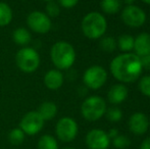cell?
Wrapping results in <instances>:
<instances>
[{
  "label": "cell",
  "instance_id": "cell-1",
  "mask_svg": "<svg viewBox=\"0 0 150 149\" xmlns=\"http://www.w3.org/2000/svg\"><path fill=\"white\" fill-rule=\"evenodd\" d=\"M140 57L135 53H124L117 56L110 64V72L113 77L122 83H133L142 73Z\"/></svg>",
  "mask_w": 150,
  "mask_h": 149
},
{
  "label": "cell",
  "instance_id": "cell-2",
  "mask_svg": "<svg viewBox=\"0 0 150 149\" xmlns=\"http://www.w3.org/2000/svg\"><path fill=\"white\" fill-rule=\"evenodd\" d=\"M50 56L58 70H69L76 60V51L73 45L64 41L56 42L51 48Z\"/></svg>",
  "mask_w": 150,
  "mask_h": 149
},
{
  "label": "cell",
  "instance_id": "cell-3",
  "mask_svg": "<svg viewBox=\"0 0 150 149\" xmlns=\"http://www.w3.org/2000/svg\"><path fill=\"white\" fill-rule=\"evenodd\" d=\"M83 34L89 39H99L104 35L107 29V23L101 13L96 11L89 12L82 20Z\"/></svg>",
  "mask_w": 150,
  "mask_h": 149
},
{
  "label": "cell",
  "instance_id": "cell-4",
  "mask_svg": "<svg viewBox=\"0 0 150 149\" xmlns=\"http://www.w3.org/2000/svg\"><path fill=\"white\" fill-rule=\"evenodd\" d=\"M106 112V103L100 96H90L86 98L81 106V112L84 119L89 121L99 119Z\"/></svg>",
  "mask_w": 150,
  "mask_h": 149
},
{
  "label": "cell",
  "instance_id": "cell-5",
  "mask_svg": "<svg viewBox=\"0 0 150 149\" xmlns=\"http://www.w3.org/2000/svg\"><path fill=\"white\" fill-rule=\"evenodd\" d=\"M16 62L21 71L31 74L37 70L40 64L39 53L32 47H24L16 53Z\"/></svg>",
  "mask_w": 150,
  "mask_h": 149
},
{
  "label": "cell",
  "instance_id": "cell-6",
  "mask_svg": "<svg viewBox=\"0 0 150 149\" xmlns=\"http://www.w3.org/2000/svg\"><path fill=\"white\" fill-rule=\"evenodd\" d=\"M107 73L102 66H93L86 70L83 76V81L86 87L92 90H98L105 84Z\"/></svg>",
  "mask_w": 150,
  "mask_h": 149
},
{
  "label": "cell",
  "instance_id": "cell-7",
  "mask_svg": "<svg viewBox=\"0 0 150 149\" xmlns=\"http://www.w3.org/2000/svg\"><path fill=\"white\" fill-rule=\"evenodd\" d=\"M57 138L62 142H71L78 135V125L71 117H61L55 127Z\"/></svg>",
  "mask_w": 150,
  "mask_h": 149
},
{
  "label": "cell",
  "instance_id": "cell-8",
  "mask_svg": "<svg viewBox=\"0 0 150 149\" xmlns=\"http://www.w3.org/2000/svg\"><path fill=\"white\" fill-rule=\"evenodd\" d=\"M44 119L36 112H29L23 117L20 123V128L26 135L34 136L38 134L44 127Z\"/></svg>",
  "mask_w": 150,
  "mask_h": 149
},
{
  "label": "cell",
  "instance_id": "cell-9",
  "mask_svg": "<svg viewBox=\"0 0 150 149\" xmlns=\"http://www.w3.org/2000/svg\"><path fill=\"white\" fill-rule=\"evenodd\" d=\"M122 20L131 28H139L146 22V13L136 5H127L122 12Z\"/></svg>",
  "mask_w": 150,
  "mask_h": 149
},
{
  "label": "cell",
  "instance_id": "cell-10",
  "mask_svg": "<svg viewBox=\"0 0 150 149\" xmlns=\"http://www.w3.org/2000/svg\"><path fill=\"white\" fill-rule=\"evenodd\" d=\"M30 29L38 34H46L51 29V20L46 13L41 11H32L27 18Z\"/></svg>",
  "mask_w": 150,
  "mask_h": 149
},
{
  "label": "cell",
  "instance_id": "cell-11",
  "mask_svg": "<svg viewBox=\"0 0 150 149\" xmlns=\"http://www.w3.org/2000/svg\"><path fill=\"white\" fill-rule=\"evenodd\" d=\"M110 138L102 130H91L86 136V144L90 149H107Z\"/></svg>",
  "mask_w": 150,
  "mask_h": 149
},
{
  "label": "cell",
  "instance_id": "cell-12",
  "mask_svg": "<svg viewBox=\"0 0 150 149\" xmlns=\"http://www.w3.org/2000/svg\"><path fill=\"white\" fill-rule=\"evenodd\" d=\"M149 127V121L142 112H136L131 115L129 119V128L131 132L136 135H142L146 133Z\"/></svg>",
  "mask_w": 150,
  "mask_h": 149
},
{
  "label": "cell",
  "instance_id": "cell-13",
  "mask_svg": "<svg viewBox=\"0 0 150 149\" xmlns=\"http://www.w3.org/2000/svg\"><path fill=\"white\" fill-rule=\"evenodd\" d=\"M133 50H135V54L139 57L150 53V35L148 33H142L135 38Z\"/></svg>",
  "mask_w": 150,
  "mask_h": 149
},
{
  "label": "cell",
  "instance_id": "cell-14",
  "mask_svg": "<svg viewBox=\"0 0 150 149\" xmlns=\"http://www.w3.org/2000/svg\"><path fill=\"white\" fill-rule=\"evenodd\" d=\"M44 84L50 90H58L63 84V75L59 70H50L44 76Z\"/></svg>",
  "mask_w": 150,
  "mask_h": 149
},
{
  "label": "cell",
  "instance_id": "cell-15",
  "mask_svg": "<svg viewBox=\"0 0 150 149\" xmlns=\"http://www.w3.org/2000/svg\"><path fill=\"white\" fill-rule=\"evenodd\" d=\"M107 97L110 103L120 104L128 97V88L122 84H115L109 89Z\"/></svg>",
  "mask_w": 150,
  "mask_h": 149
},
{
  "label": "cell",
  "instance_id": "cell-16",
  "mask_svg": "<svg viewBox=\"0 0 150 149\" xmlns=\"http://www.w3.org/2000/svg\"><path fill=\"white\" fill-rule=\"evenodd\" d=\"M37 112L40 114V117L45 121H50L54 119L57 114V106L52 101H45L39 106Z\"/></svg>",
  "mask_w": 150,
  "mask_h": 149
},
{
  "label": "cell",
  "instance_id": "cell-17",
  "mask_svg": "<svg viewBox=\"0 0 150 149\" xmlns=\"http://www.w3.org/2000/svg\"><path fill=\"white\" fill-rule=\"evenodd\" d=\"M12 39H13L14 43L18 44V45H27L31 42V34L27 29L25 28H18L13 31L12 34Z\"/></svg>",
  "mask_w": 150,
  "mask_h": 149
},
{
  "label": "cell",
  "instance_id": "cell-18",
  "mask_svg": "<svg viewBox=\"0 0 150 149\" xmlns=\"http://www.w3.org/2000/svg\"><path fill=\"white\" fill-rule=\"evenodd\" d=\"M100 7L105 13L113 14L120 11L122 2L120 0H101Z\"/></svg>",
  "mask_w": 150,
  "mask_h": 149
},
{
  "label": "cell",
  "instance_id": "cell-19",
  "mask_svg": "<svg viewBox=\"0 0 150 149\" xmlns=\"http://www.w3.org/2000/svg\"><path fill=\"white\" fill-rule=\"evenodd\" d=\"M38 149H58L57 140L51 135H43L38 140Z\"/></svg>",
  "mask_w": 150,
  "mask_h": 149
},
{
  "label": "cell",
  "instance_id": "cell-20",
  "mask_svg": "<svg viewBox=\"0 0 150 149\" xmlns=\"http://www.w3.org/2000/svg\"><path fill=\"white\" fill-rule=\"evenodd\" d=\"M134 41H135L134 37H132L131 35L125 34L119 37L117 45L119 46V48L122 51H124L125 53H128L131 50L134 49Z\"/></svg>",
  "mask_w": 150,
  "mask_h": 149
},
{
  "label": "cell",
  "instance_id": "cell-21",
  "mask_svg": "<svg viewBox=\"0 0 150 149\" xmlns=\"http://www.w3.org/2000/svg\"><path fill=\"white\" fill-rule=\"evenodd\" d=\"M12 10L8 4L0 2V27H5L11 22Z\"/></svg>",
  "mask_w": 150,
  "mask_h": 149
},
{
  "label": "cell",
  "instance_id": "cell-22",
  "mask_svg": "<svg viewBox=\"0 0 150 149\" xmlns=\"http://www.w3.org/2000/svg\"><path fill=\"white\" fill-rule=\"evenodd\" d=\"M25 138H26V134L23 132L21 128H14L8 133V141L14 146L21 145L24 143Z\"/></svg>",
  "mask_w": 150,
  "mask_h": 149
},
{
  "label": "cell",
  "instance_id": "cell-23",
  "mask_svg": "<svg viewBox=\"0 0 150 149\" xmlns=\"http://www.w3.org/2000/svg\"><path fill=\"white\" fill-rule=\"evenodd\" d=\"M100 48L105 52H113L117 48V41L113 37H104L99 42Z\"/></svg>",
  "mask_w": 150,
  "mask_h": 149
},
{
  "label": "cell",
  "instance_id": "cell-24",
  "mask_svg": "<svg viewBox=\"0 0 150 149\" xmlns=\"http://www.w3.org/2000/svg\"><path fill=\"white\" fill-rule=\"evenodd\" d=\"M106 113V117L109 121H112V123H117L122 119V112L120 108L117 107H110L105 112Z\"/></svg>",
  "mask_w": 150,
  "mask_h": 149
},
{
  "label": "cell",
  "instance_id": "cell-25",
  "mask_svg": "<svg viewBox=\"0 0 150 149\" xmlns=\"http://www.w3.org/2000/svg\"><path fill=\"white\" fill-rule=\"evenodd\" d=\"M139 90L143 95L150 97V75L141 78L139 81Z\"/></svg>",
  "mask_w": 150,
  "mask_h": 149
},
{
  "label": "cell",
  "instance_id": "cell-26",
  "mask_svg": "<svg viewBox=\"0 0 150 149\" xmlns=\"http://www.w3.org/2000/svg\"><path fill=\"white\" fill-rule=\"evenodd\" d=\"M60 12V8H59V4L52 1H49L46 5V14H47L49 18H56V16L59 14Z\"/></svg>",
  "mask_w": 150,
  "mask_h": 149
},
{
  "label": "cell",
  "instance_id": "cell-27",
  "mask_svg": "<svg viewBox=\"0 0 150 149\" xmlns=\"http://www.w3.org/2000/svg\"><path fill=\"white\" fill-rule=\"evenodd\" d=\"M130 144H131V142H130V140H129V138L124 135H117V137L113 139V145L117 148H120V149L126 148V147H128Z\"/></svg>",
  "mask_w": 150,
  "mask_h": 149
},
{
  "label": "cell",
  "instance_id": "cell-28",
  "mask_svg": "<svg viewBox=\"0 0 150 149\" xmlns=\"http://www.w3.org/2000/svg\"><path fill=\"white\" fill-rule=\"evenodd\" d=\"M78 2H79V0H58L59 6L67 8V9L75 7V6L78 4Z\"/></svg>",
  "mask_w": 150,
  "mask_h": 149
},
{
  "label": "cell",
  "instance_id": "cell-29",
  "mask_svg": "<svg viewBox=\"0 0 150 149\" xmlns=\"http://www.w3.org/2000/svg\"><path fill=\"white\" fill-rule=\"evenodd\" d=\"M140 60H141V64H142V68L150 71V53L140 57Z\"/></svg>",
  "mask_w": 150,
  "mask_h": 149
},
{
  "label": "cell",
  "instance_id": "cell-30",
  "mask_svg": "<svg viewBox=\"0 0 150 149\" xmlns=\"http://www.w3.org/2000/svg\"><path fill=\"white\" fill-rule=\"evenodd\" d=\"M140 149H150V137L146 138L141 144Z\"/></svg>",
  "mask_w": 150,
  "mask_h": 149
},
{
  "label": "cell",
  "instance_id": "cell-31",
  "mask_svg": "<svg viewBox=\"0 0 150 149\" xmlns=\"http://www.w3.org/2000/svg\"><path fill=\"white\" fill-rule=\"evenodd\" d=\"M107 135H108L109 138H113V139H115V138L117 137V135H119V132H117V129H111Z\"/></svg>",
  "mask_w": 150,
  "mask_h": 149
},
{
  "label": "cell",
  "instance_id": "cell-32",
  "mask_svg": "<svg viewBox=\"0 0 150 149\" xmlns=\"http://www.w3.org/2000/svg\"><path fill=\"white\" fill-rule=\"evenodd\" d=\"M122 1H124L127 5H133V3H134L136 0H122Z\"/></svg>",
  "mask_w": 150,
  "mask_h": 149
},
{
  "label": "cell",
  "instance_id": "cell-33",
  "mask_svg": "<svg viewBox=\"0 0 150 149\" xmlns=\"http://www.w3.org/2000/svg\"><path fill=\"white\" fill-rule=\"evenodd\" d=\"M143 2H145L146 4H150V0H142Z\"/></svg>",
  "mask_w": 150,
  "mask_h": 149
},
{
  "label": "cell",
  "instance_id": "cell-34",
  "mask_svg": "<svg viewBox=\"0 0 150 149\" xmlns=\"http://www.w3.org/2000/svg\"><path fill=\"white\" fill-rule=\"evenodd\" d=\"M63 149H76V148H71V147H67V148H63Z\"/></svg>",
  "mask_w": 150,
  "mask_h": 149
},
{
  "label": "cell",
  "instance_id": "cell-35",
  "mask_svg": "<svg viewBox=\"0 0 150 149\" xmlns=\"http://www.w3.org/2000/svg\"><path fill=\"white\" fill-rule=\"evenodd\" d=\"M44 1H47V2H49V1H52V0H44Z\"/></svg>",
  "mask_w": 150,
  "mask_h": 149
}]
</instances>
